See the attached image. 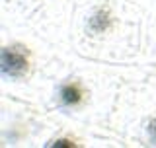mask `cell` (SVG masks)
Wrapping results in <instances>:
<instances>
[{
    "label": "cell",
    "mask_w": 156,
    "mask_h": 148,
    "mask_svg": "<svg viewBox=\"0 0 156 148\" xmlns=\"http://www.w3.org/2000/svg\"><path fill=\"white\" fill-rule=\"evenodd\" d=\"M0 66H2V74L12 78H20L27 72L29 61L23 51L16 47H4L2 49V58H0Z\"/></svg>",
    "instance_id": "cell-1"
},
{
    "label": "cell",
    "mask_w": 156,
    "mask_h": 148,
    "mask_svg": "<svg viewBox=\"0 0 156 148\" xmlns=\"http://www.w3.org/2000/svg\"><path fill=\"white\" fill-rule=\"evenodd\" d=\"M51 146H76L74 142H70L68 139H58L55 142H51Z\"/></svg>",
    "instance_id": "cell-4"
},
{
    "label": "cell",
    "mask_w": 156,
    "mask_h": 148,
    "mask_svg": "<svg viewBox=\"0 0 156 148\" xmlns=\"http://www.w3.org/2000/svg\"><path fill=\"white\" fill-rule=\"evenodd\" d=\"M148 132H150V139L156 140V119L150 121V125H148Z\"/></svg>",
    "instance_id": "cell-5"
},
{
    "label": "cell",
    "mask_w": 156,
    "mask_h": 148,
    "mask_svg": "<svg viewBox=\"0 0 156 148\" xmlns=\"http://www.w3.org/2000/svg\"><path fill=\"white\" fill-rule=\"evenodd\" d=\"M111 26V16L107 10H98L90 19V29L94 33H105Z\"/></svg>",
    "instance_id": "cell-3"
},
{
    "label": "cell",
    "mask_w": 156,
    "mask_h": 148,
    "mask_svg": "<svg viewBox=\"0 0 156 148\" xmlns=\"http://www.w3.org/2000/svg\"><path fill=\"white\" fill-rule=\"evenodd\" d=\"M58 100L65 107H76L82 101V88L76 82H66L58 90Z\"/></svg>",
    "instance_id": "cell-2"
}]
</instances>
